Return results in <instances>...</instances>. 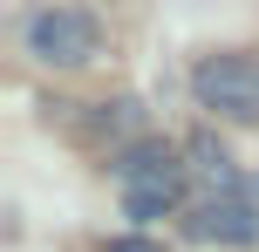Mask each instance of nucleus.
<instances>
[{
    "instance_id": "39448f33",
    "label": "nucleus",
    "mask_w": 259,
    "mask_h": 252,
    "mask_svg": "<svg viewBox=\"0 0 259 252\" xmlns=\"http://www.w3.org/2000/svg\"><path fill=\"white\" fill-rule=\"evenodd\" d=\"M184 157H191V177L211 191V198H225V191H246V177L232 171V150H225L211 130H198L191 143H184Z\"/></svg>"
},
{
    "instance_id": "0eeeda50",
    "label": "nucleus",
    "mask_w": 259,
    "mask_h": 252,
    "mask_svg": "<svg viewBox=\"0 0 259 252\" xmlns=\"http://www.w3.org/2000/svg\"><path fill=\"white\" fill-rule=\"evenodd\" d=\"M103 252H164V245H150V239H137V232H123V239H103Z\"/></svg>"
},
{
    "instance_id": "423d86ee",
    "label": "nucleus",
    "mask_w": 259,
    "mask_h": 252,
    "mask_svg": "<svg viewBox=\"0 0 259 252\" xmlns=\"http://www.w3.org/2000/svg\"><path fill=\"white\" fill-rule=\"evenodd\" d=\"M96 130L103 136H130V130H143V103H103V116H96Z\"/></svg>"
},
{
    "instance_id": "6e6552de",
    "label": "nucleus",
    "mask_w": 259,
    "mask_h": 252,
    "mask_svg": "<svg viewBox=\"0 0 259 252\" xmlns=\"http://www.w3.org/2000/svg\"><path fill=\"white\" fill-rule=\"evenodd\" d=\"M246 198H252V212H259V171H252V177H246Z\"/></svg>"
},
{
    "instance_id": "f257e3e1",
    "label": "nucleus",
    "mask_w": 259,
    "mask_h": 252,
    "mask_svg": "<svg viewBox=\"0 0 259 252\" xmlns=\"http://www.w3.org/2000/svg\"><path fill=\"white\" fill-rule=\"evenodd\" d=\"M184 177H191V164H178V150L157 143V136H143V143H130L123 157H116L123 212L137 218V225H157V218L184 198Z\"/></svg>"
},
{
    "instance_id": "20e7f679",
    "label": "nucleus",
    "mask_w": 259,
    "mask_h": 252,
    "mask_svg": "<svg viewBox=\"0 0 259 252\" xmlns=\"http://www.w3.org/2000/svg\"><path fill=\"white\" fill-rule=\"evenodd\" d=\"M198 239H219V245H252L259 239V212L246 191H225V198H205L198 205Z\"/></svg>"
},
{
    "instance_id": "f03ea898",
    "label": "nucleus",
    "mask_w": 259,
    "mask_h": 252,
    "mask_svg": "<svg viewBox=\"0 0 259 252\" xmlns=\"http://www.w3.org/2000/svg\"><path fill=\"white\" fill-rule=\"evenodd\" d=\"M21 41H27V55L48 62V68H82V62L103 55V27H96V14H82V7H41V14H27Z\"/></svg>"
},
{
    "instance_id": "7ed1b4c3",
    "label": "nucleus",
    "mask_w": 259,
    "mask_h": 252,
    "mask_svg": "<svg viewBox=\"0 0 259 252\" xmlns=\"http://www.w3.org/2000/svg\"><path fill=\"white\" fill-rule=\"evenodd\" d=\"M198 109H219L232 123H259V62L252 55H205L191 68Z\"/></svg>"
}]
</instances>
